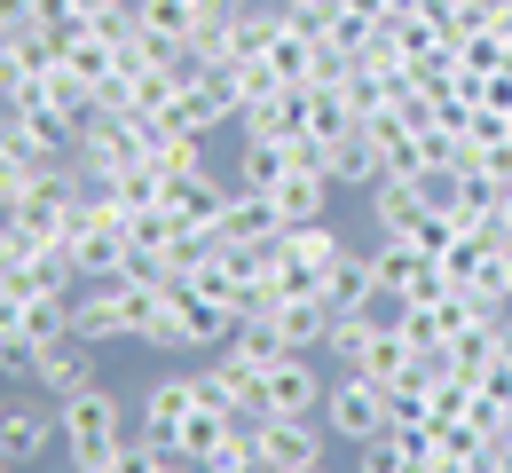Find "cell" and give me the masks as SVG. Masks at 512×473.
<instances>
[{"label": "cell", "instance_id": "cell-1", "mask_svg": "<svg viewBox=\"0 0 512 473\" xmlns=\"http://www.w3.org/2000/svg\"><path fill=\"white\" fill-rule=\"evenodd\" d=\"M134 434L150 442V450H166V458H205L221 434H229V410L213 395V379H205V363H166L142 395H134Z\"/></svg>", "mask_w": 512, "mask_h": 473}, {"label": "cell", "instance_id": "cell-2", "mask_svg": "<svg viewBox=\"0 0 512 473\" xmlns=\"http://www.w3.org/2000/svg\"><path fill=\"white\" fill-rule=\"evenodd\" d=\"M56 426H64V466H103L111 450L134 442V403L111 379H87V387L56 395Z\"/></svg>", "mask_w": 512, "mask_h": 473}, {"label": "cell", "instance_id": "cell-3", "mask_svg": "<svg viewBox=\"0 0 512 473\" xmlns=\"http://www.w3.org/2000/svg\"><path fill=\"white\" fill-rule=\"evenodd\" d=\"M355 237L323 213V221H292L276 245H268V300L284 292V300H323V284L339 269V253H347Z\"/></svg>", "mask_w": 512, "mask_h": 473}, {"label": "cell", "instance_id": "cell-4", "mask_svg": "<svg viewBox=\"0 0 512 473\" xmlns=\"http://www.w3.org/2000/svg\"><path fill=\"white\" fill-rule=\"evenodd\" d=\"M0 458L16 473H40L48 458H64L56 395H40L32 379H8V387H0Z\"/></svg>", "mask_w": 512, "mask_h": 473}, {"label": "cell", "instance_id": "cell-5", "mask_svg": "<svg viewBox=\"0 0 512 473\" xmlns=\"http://www.w3.org/2000/svg\"><path fill=\"white\" fill-rule=\"evenodd\" d=\"M323 387H331V363L316 347H284L260 371V410L268 418H323Z\"/></svg>", "mask_w": 512, "mask_h": 473}, {"label": "cell", "instance_id": "cell-6", "mask_svg": "<svg viewBox=\"0 0 512 473\" xmlns=\"http://www.w3.org/2000/svg\"><path fill=\"white\" fill-rule=\"evenodd\" d=\"M394 418H386V387L371 379V371H331V387H323V434L331 442H371V434H386Z\"/></svg>", "mask_w": 512, "mask_h": 473}, {"label": "cell", "instance_id": "cell-7", "mask_svg": "<svg viewBox=\"0 0 512 473\" xmlns=\"http://www.w3.org/2000/svg\"><path fill=\"white\" fill-rule=\"evenodd\" d=\"M229 16L237 8H221V0H134V32L158 40V48H174V56H197Z\"/></svg>", "mask_w": 512, "mask_h": 473}, {"label": "cell", "instance_id": "cell-8", "mask_svg": "<svg viewBox=\"0 0 512 473\" xmlns=\"http://www.w3.org/2000/svg\"><path fill=\"white\" fill-rule=\"evenodd\" d=\"M40 395H71V387H87V379H103V347L79 332H56L40 339V355H32V371H24Z\"/></svg>", "mask_w": 512, "mask_h": 473}, {"label": "cell", "instance_id": "cell-9", "mask_svg": "<svg viewBox=\"0 0 512 473\" xmlns=\"http://www.w3.org/2000/svg\"><path fill=\"white\" fill-rule=\"evenodd\" d=\"M323 418H268L260 426V473H308L323 466Z\"/></svg>", "mask_w": 512, "mask_h": 473}, {"label": "cell", "instance_id": "cell-10", "mask_svg": "<svg viewBox=\"0 0 512 473\" xmlns=\"http://www.w3.org/2000/svg\"><path fill=\"white\" fill-rule=\"evenodd\" d=\"M268 198H276V213H284V221H323V213H331V198H339V182L323 174L316 150H300V158L276 174V190H268Z\"/></svg>", "mask_w": 512, "mask_h": 473}, {"label": "cell", "instance_id": "cell-11", "mask_svg": "<svg viewBox=\"0 0 512 473\" xmlns=\"http://www.w3.org/2000/svg\"><path fill=\"white\" fill-rule=\"evenodd\" d=\"M363 221H371V237H410V229L426 221V190H418L410 174H379V182L363 190Z\"/></svg>", "mask_w": 512, "mask_h": 473}, {"label": "cell", "instance_id": "cell-12", "mask_svg": "<svg viewBox=\"0 0 512 473\" xmlns=\"http://www.w3.org/2000/svg\"><path fill=\"white\" fill-rule=\"evenodd\" d=\"M316 158H323V174H331L339 190H355V198H363V190L386 174V150H379V135H371V127H347L339 142H323Z\"/></svg>", "mask_w": 512, "mask_h": 473}, {"label": "cell", "instance_id": "cell-13", "mask_svg": "<svg viewBox=\"0 0 512 473\" xmlns=\"http://www.w3.org/2000/svg\"><path fill=\"white\" fill-rule=\"evenodd\" d=\"M426 426H386L371 442H355V473H418L426 466Z\"/></svg>", "mask_w": 512, "mask_h": 473}, {"label": "cell", "instance_id": "cell-14", "mask_svg": "<svg viewBox=\"0 0 512 473\" xmlns=\"http://www.w3.org/2000/svg\"><path fill=\"white\" fill-rule=\"evenodd\" d=\"M150 466H158V450H150V442L134 434L127 450H111V458H103V466H95V473H150Z\"/></svg>", "mask_w": 512, "mask_h": 473}, {"label": "cell", "instance_id": "cell-15", "mask_svg": "<svg viewBox=\"0 0 512 473\" xmlns=\"http://www.w3.org/2000/svg\"><path fill=\"white\" fill-rule=\"evenodd\" d=\"M150 473H197V466H190V458H166V450H158V466H150Z\"/></svg>", "mask_w": 512, "mask_h": 473}, {"label": "cell", "instance_id": "cell-16", "mask_svg": "<svg viewBox=\"0 0 512 473\" xmlns=\"http://www.w3.org/2000/svg\"><path fill=\"white\" fill-rule=\"evenodd\" d=\"M221 8H253V0H221Z\"/></svg>", "mask_w": 512, "mask_h": 473}, {"label": "cell", "instance_id": "cell-17", "mask_svg": "<svg viewBox=\"0 0 512 473\" xmlns=\"http://www.w3.org/2000/svg\"><path fill=\"white\" fill-rule=\"evenodd\" d=\"M0 473H16V466H8V458H0Z\"/></svg>", "mask_w": 512, "mask_h": 473}]
</instances>
